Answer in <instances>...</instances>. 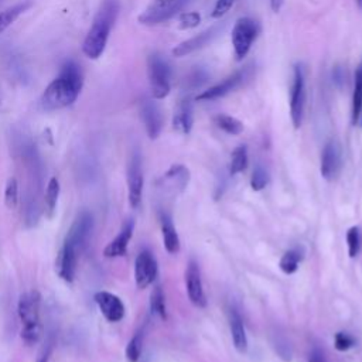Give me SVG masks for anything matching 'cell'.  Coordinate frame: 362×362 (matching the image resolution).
<instances>
[{
    "mask_svg": "<svg viewBox=\"0 0 362 362\" xmlns=\"http://www.w3.org/2000/svg\"><path fill=\"white\" fill-rule=\"evenodd\" d=\"M83 78L81 68L74 61H66L58 76L45 88L40 105L44 110H57L71 106L81 93Z\"/></svg>",
    "mask_w": 362,
    "mask_h": 362,
    "instance_id": "6da1fadb",
    "label": "cell"
},
{
    "mask_svg": "<svg viewBox=\"0 0 362 362\" xmlns=\"http://www.w3.org/2000/svg\"><path fill=\"white\" fill-rule=\"evenodd\" d=\"M120 11V1L119 0H102L98 11L93 17L92 25L83 40L82 52L90 58L98 59L107 44L109 34L117 20Z\"/></svg>",
    "mask_w": 362,
    "mask_h": 362,
    "instance_id": "7a4b0ae2",
    "label": "cell"
},
{
    "mask_svg": "<svg viewBox=\"0 0 362 362\" xmlns=\"http://www.w3.org/2000/svg\"><path fill=\"white\" fill-rule=\"evenodd\" d=\"M40 304H41V296L35 290H31L20 296L17 313L23 324L21 339L27 345L37 344L41 337Z\"/></svg>",
    "mask_w": 362,
    "mask_h": 362,
    "instance_id": "3957f363",
    "label": "cell"
},
{
    "mask_svg": "<svg viewBox=\"0 0 362 362\" xmlns=\"http://www.w3.org/2000/svg\"><path fill=\"white\" fill-rule=\"evenodd\" d=\"M147 74L153 98L164 99L171 89L170 64L158 52H151L147 57Z\"/></svg>",
    "mask_w": 362,
    "mask_h": 362,
    "instance_id": "277c9868",
    "label": "cell"
},
{
    "mask_svg": "<svg viewBox=\"0 0 362 362\" xmlns=\"http://www.w3.org/2000/svg\"><path fill=\"white\" fill-rule=\"evenodd\" d=\"M259 33L260 25L256 20L250 17H240L236 20L230 35L236 59H243L247 55Z\"/></svg>",
    "mask_w": 362,
    "mask_h": 362,
    "instance_id": "5b68a950",
    "label": "cell"
},
{
    "mask_svg": "<svg viewBox=\"0 0 362 362\" xmlns=\"http://www.w3.org/2000/svg\"><path fill=\"white\" fill-rule=\"evenodd\" d=\"M305 107V74L301 64L293 66V83L290 92V117L293 126L298 129L303 123Z\"/></svg>",
    "mask_w": 362,
    "mask_h": 362,
    "instance_id": "8992f818",
    "label": "cell"
},
{
    "mask_svg": "<svg viewBox=\"0 0 362 362\" xmlns=\"http://www.w3.org/2000/svg\"><path fill=\"white\" fill-rule=\"evenodd\" d=\"M185 1L187 0H151L137 20L143 25H157L175 16Z\"/></svg>",
    "mask_w": 362,
    "mask_h": 362,
    "instance_id": "52a82bcc",
    "label": "cell"
},
{
    "mask_svg": "<svg viewBox=\"0 0 362 362\" xmlns=\"http://www.w3.org/2000/svg\"><path fill=\"white\" fill-rule=\"evenodd\" d=\"M92 229H93V216L89 211L83 209L74 219L64 242L71 245L72 247H75L79 253H82V250L85 249V246L90 238Z\"/></svg>",
    "mask_w": 362,
    "mask_h": 362,
    "instance_id": "ba28073f",
    "label": "cell"
},
{
    "mask_svg": "<svg viewBox=\"0 0 362 362\" xmlns=\"http://www.w3.org/2000/svg\"><path fill=\"white\" fill-rule=\"evenodd\" d=\"M127 189H129V204L132 208H139L141 202L143 192V170L141 158L136 151L133 153L129 165H127Z\"/></svg>",
    "mask_w": 362,
    "mask_h": 362,
    "instance_id": "9c48e42d",
    "label": "cell"
},
{
    "mask_svg": "<svg viewBox=\"0 0 362 362\" xmlns=\"http://www.w3.org/2000/svg\"><path fill=\"white\" fill-rule=\"evenodd\" d=\"M157 260L148 250H141L134 262V280L139 288H146L157 277Z\"/></svg>",
    "mask_w": 362,
    "mask_h": 362,
    "instance_id": "30bf717a",
    "label": "cell"
},
{
    "mask_svg": "<svg viewBox=\"0 0 362 362\" xmlns=\"http://www.w3.org/2000/svg\"><path fill=\"white\" fill-rule=\"evenodd\" d=\"M79 256H81V253L75 247H72L71 245H68L65 242L62 243V247L55 260V270L64 281H66V283L74 281Z\"/></svg>",
    "mask_w": 362,
    "mask_h": 362,
    "instance_id": "8fae6325",
    "label": "cell"
},
{
    "mask_svg": "<svg viewBox=\"0 0 362 362\" xmlns=\"http://www.w3.org/2000/svg\"><path fill=\"white\" fill-rule=\"evenodd\" d=\"M93 300L107 321L117 322L124 317V304L116 294L109 291H98L95 293Z\"/></svg>",
    "mask_w": 362,
    "mask_h": 362,
    "instance_id": "7c38bea8",
    "label": "cell"
},
{
    "mask_svg": "<svg viewBox=\"0 0 362 362\" xmlns=\"http://www.w3.org/2000/svg\"><path fill=\"white\" fill-rule=\"evenodd\" d=\"M185 284H187V293H188L191 303L198 308L206 307V297H205L204 287H202L199 267L194 260H189V263L187 266Z\"/></svg>",
    "mask_w": 362,
    "mask_h": 362,
    "instance_id": "4fadbf2b",
    "label": "cell"
},
{
    "mask_svg": "<svg viewBox=\"0 0 362 362\" xmlns=\"http://www.w3.org/2000/svg\"><path fill=\"white\" fill-rule=\"evenodd\" d=\"M321 175L332 181L337 178L341 170V148L335 140H329L321 153Z\"/></svg>",
    "mask_w": 362,
    "mask_h": 362,
    "instance_id": "5bb4252c",
    "label": "cell"
},
{
    "mask_svg": "<svg viewBox=\"0 0 362 362\" xmlns=\"http://www.w3.org/2000/svg\"><path fill=\"white\" fill-rule=\"evenodd\" d=\"M219 30H221L219 25H214L211 28H206L202 33H199V34H197V35H194V37H191V38L177 44L171 49V54L174 57H177V58H181V57H185V55H188V54H191V52H194L197 49H201V48H204L206 44H209L218 35Z\"/></svg>",
    "mask_w": 362,
    "mask_h": 362,
    "instance_id": "9a60e30c",
    "label": "cell"
},
{
    "mask_svg": "<svg viewBox=\"0 0 362 362\" xmlns=\"http://www.w3.org/2000/svg\"><path fill=\"white\" fill-rule=\"evenodd\" d=\"M246 72L245 71H236L228 78H225L222 82L208 88L206 90H202L199 95H197V100H215L218 98H222L228 95L229 92H233L236 88H239L245 79Z\"/></svg>",
    "mask_w": 362,
    "mask_h": 362,
    "instance_id": "2e32d148",
    "label": "cell"
},
{
    "mask_svg": "<svg viewBox=\"0 0 362 362\" xmlns=\"http://www.w3.org/2000/svg\"><path fill=\"white\" fill-rule=\"evenodd\" d=\"M140 116L143 119L147 136L156 140L163 129V115L160 107L153 100H143L140 106Z\"/></svg>",
    "mask_w": 362,
    "mask_h": 362,
    "instance_id": "e0dca14e",
    "label": "cell"
},
{
    "mask_svg": "<svg viewBox=\"0 0 362 362\" xmlns=\"http://www.w3.org/2000/svg\"><path fill=\"white\" fill-rule=\"evenodd\" d=\"M133 228H134V222L132 219H127L123 223L117 236L106 245V247L103 249V255L106 257L124 256L126 252H127V245H129V242L132 239V235H133Z\"/></svg>",
    "mask_w": 362,
    "mask_h": 362,
    "instance_id": "ac0fdd59",
    "label": "cell"
},
{
    "mask_svg": "<svg viewBox=\"0 0 362 362\" xmlns=\"http://www.w3.org/2000/svg\"><path fill=\"white\" fill-rule=\"evenodd\" d=\"M194 123V105L189 96H185L180 100L174 116H173V127L184 134H188L192 129Z\"/></svg>",
    "mask_w": 362,
    "mask_h": 362,
    "instance_id": "d6986e66",
    "label": "cell"
},
{
    "mask_svg": "<svg viewBox=\"0 0 362 362\" xmlns=\"http://www.w3.org/2000/svg\"><path fill=\"white\" fill-rule=\"evenodd\" d=\"M229 328H230V335H232V341H233L236 351L245 352L247 348V339H246V332H245L242 317L236 311V308H230V311H229Z\"/></svg>",
    "mask_w": 362,
    "mask_h": 362,
    "instance_id": "ffe728a7",
    "label": "cell"
},
{
    "mask_svg": "<svg viewBox=\"0 0 362 362\" xmlns=\"http://www.w3.org/2000/svg\"><path fill=\"white\" fill-rule=\"evenodd\" d=\"M161 232H163V240H164L165 250L171 255L178 253L180 252V238H178L177 230H175L168 215L161 216Z\"/></svg>",
    "mask_w": 362,
    "mask_h": 362,
    "instance_id": "44dd1931",
    "label": "cell"
},
{
    "mask_svg": "<svg viewBox=\"0 0 362 362\" xmlns=\"http://www.w3.org/2000/svg\"><path fill=\"white\" fill-rule=\"evenodd\" d=\"M362 115V62L356 66L354 75L352 92V124H358Z\"/></svg>",
    "mask_w": 362,
    "mask_h": 362,
    "instance_id": "7402d4cb",
    "label": "cell"
},
{
    "mask_svg": "<svg viewBox=\"0 0 362 362\" xmlns=\"http://www.w3.org/2000/svg\"><path fill=\"white\" fill-rule=\"evenodd\" d=\"M30 6H31V1H23L0 11V33H3L7 27H10L25 10L30 8Z\"/></svg>",
    "mask_w": 362,
    "mask_h": 362,
    "instance_id": "603a6c76",
    "label": "cell"
},
{
    "mask_svg": "<svg viewBox=\"0 0 362 362\" xmlns=\"http://www.w3.org/2000/svg\"><path fill=\"white\" fill-rule=\"evenodd\" d=\"M215 124L223 130L225 133L228 134H232V136H236V134H240L243 132V123L233 117V116H229V115H218L215 116Z\"/></svg>",
    "mask_w": 362,
    "mask_h": 362,
    "instance_id": "cb8c5ba5",
    "label": "cell"
},
{
    "mask_svg": "<svg viewBox=\"0 0 362 362\" xmlns=\"http://www.w3.org/2000/svg\"><path fill=\"white\" fill-rule=\"evenodd\" d=\"M247 167V148L246 146L240 144L238 146L230 156V165H229V173L232 175L242 173Z\"/></svg>",
    "mask_w": 362,
    "mask_h": 362,
    "instance_id": "d4e9b609",
    "label": "cell"
},
{
    "mask_svg": "<svg viewBox=\"0 0 362 362\" xmlns=\"http://www.w3.org/2000/svg\"><path fill=\"white\" fill-rule=\"evenodd\" d=\"M150 310L154 315L165 320L167 318V311H165V300H164V293L160 286H156L150 294Z\"/></svg>",
    "mask_w": 362,
    "mask_h": 362,
    "instance_id": "484cf974",
    "label": "cell"
},
{
    "mask_svg": "<svg viewBox=\"0 0 362 362\" xmlns=\"http://www.w3.org/2000/svg\"><path fill=\"white\" fill-rule=\"evenodd\" d=\"M59 197V181L57 177H51L48 184H47V191H45V206L49 215L55 212L57 202Z\"/></svg>",
    "mask_w": 362,
    "mask_h": 362,
    "instance_id": "4316f807",
    "label": "cell"
},
{
    "mask_svg": "<svg viewBox=\"0 0 362 362\" xmlns=\"http://www.w3.org/2000/svg\"><path fill=\"white\" fill-rule=\"evenodd\" d=\"M164 180H173V181H175L181 187V189H184L187 187V184H188V180H189V171L182 164H174L164 174Z\"/></svg>",
    "mask_w": 362,
    "mask_h": 362,
    "instance_id": "83f0119b",
    "label": "cell"
},
{
    "mask_svg": "<svg viewBox=\"0 0 362 362\" xmlns=\"http://www.w3.org/2000/svg\"><path fill=\"white\" fill-rule=\"evenodd\" d=\"M300 260H301L300 252L296 250V249H293V250L286 252V253L281 256L279 266H280V269H281L283 273H286V274H293V273L297 270Z\"/></svg>",
    "mask_w": 362,
    "mask_h": 362,
    "instance_id": "f1b7e54d",
    "label": "cell"
},
{
    "mask_svg": "<svg viewBox=\"0 0 362 362\" xmlns=\"http://www.w3.org/2000/svg\"><path fill=\"white\" fill-rule=\"evenodd\" d=\"M143 348V332H136L126 346V358L129 362H137Z\"/></svg>",
    "mask_w": 362,
    "mask_h": 362,
    "instance_id": "f546056e",
    "label": "cell"
},
{
    "mask_svg": "<svg viewBox=\"0 0 362 362\" xmlns=\"http://www.w3.org/2000/svg\"><path fill=\"white\" fill-rule=\"evenodd\" d=\"M18 202V182L14 177L7 180L4 188V204L8 209H14Z\"/></svg>",
    "mask_w": 362,
    "mask_h": 362,
    "instance_id": "4dcf8cb0",
    "label": "cell"
},
{
    "mask_svg": "<svg viewBox=\"0 0 362 362\" xmlns=\"http://www.w3.org/2000/svg\"><path fill=\"white\" fill-rule=\"evenodd\" d=\"M269 181V175L267 171L262 167V165H256V168L252 173V178H250V187L253 191H260L266 187Z\"/></svg>",
    "mask_w": 362,
    "mask_h": 362,
    "instance_id": "1f68e13d",
    "label": "cell"
},
{
    "mask_svg": "<svg viewBox=\"0 0 362 362\" xmlns=\"http://www.w3.org/2000/svg\"><path fill=\"white\" fill-rule=\"evenodd\" d=\"M178 21H180V28L181 30L195 28L201 23V14L198 11H185V13L180 14Z\"/></svg>",
    "mask_w": 362,
    "mask_h": 362,
    "instance_id": "d6a6232c",
    "label": "cell"
},
{
    "mask_svg": "<svg viewBox=\"0 0 362 362\" xmlns=\"http://www.w3.org/2000/svg\"><path fill=\"white\" fill-rule=\"evenodd\" d=\"M346 242H348L349 257H355L359 253V247H361V236H359V229L356 226L348 230Z\"/></svg>",
    "mask_w": 362,
    "mask_h": 362,
    "instance_id": "836d02e7",
    "label": "cell"
},
{
    "mask_svg": "<svg viewBox=\"0 0 362 362\" xmlns=\"http://www.w3.org/2000/svg\"><path fill=\"white\" fill-rule=\"evenodd\" d=\"M54 346H55V337H54V334H48L45 338V342L42 344V346L38 352L35 362H49V358L54 352Z\"/></svg>",
    "mask_w": 362,
    "mask_h": 362,
    "instance_id": "e575fe53",
    "label": "cell"
},
{
    "mask_svg": "<svg viewBox=\"0 0 362 362\" xmlns=\"http://www.w3.org/2000/svg\"><path fill=\"white\" fill-rule=\"evenodd\" d=\"M334 344L338 351H348L349 348L354 346L355 339H354V337H351L346 332H338V334H335Z\"/></svg>",
    "mask_w": 362,
    "mask_h": 362,
    "instance_id": "d590c367",
    "label": "cell"
},
{
    "mask_svg": "<svg viewBox=\"0 0 362 362\" xmlns=\"http://www.w3.org/2000/svg\"><path fill=\"white\" fill-rule=\"evenodd\" d=\"M235 0H216L214 8H212V13H211V17L212 18H221L223 17L229 10L230 7L233 6Z\"/></svg>",
    "mask_w": 362,
    "mask_h": 362,
    "instance_id": "8d00e7d4",
    "label": "cell"
},
{
    "mask_svg": "<svg viewBox=\"0 0 362 362\" xmlns=\"http://www.w3.org/2000/svg\"><path fill=\"white\" fill-rule=\"evenodd\" d=\"M206 78H208L206 74H204L202 71H195V72L191 75V79H188V81L191 82V85H192L194 88H197V86H199L202 82H205Z\"/></svg>",
    "mask_w": 362,
    "mask_h": 362,
    "instance_id": "74e56055",
    "label": "cell"
},
{
    "mask_svg": "<svg viewBox=\"0 0 362 362\" xmlns=\"http://www.w3.org/2000/svg\"><path fill=\"white\" fill-rule=\"evenodd\" d=\"M332 81H334L337 85H342V83H344V81H345V74H344V71H342L341 66L334 68V71H332Z\"/></svg>",
    "mask_w": 362,
    "mask_h": 362,
    "instance_id": "f35d334b",
    "label": "cell"
},
{
    "mask_svg": "<svg viewBox=\"0 0 362 362\" xmlns=\"http://www.w3.org/2000/svg\"><path fill=\"white\" fill-rule=\"evenodd\" d=\"M308 362H327L324 354L320 351V349H314L311 354H310V359Z\"/></svg>",
    "mask_w": 362,
    "mask_h": 362,
    "instance_id": "ab89813d",
    "label": "cell"
},
{
    "mask_svg": "<svg viewBox=\"0 0 362 362\" xmlns=\"http://www.w3.org/2000/svg\"><path fill=\"white\" fill-rule=\"evenodd\" d=\"M284 1H286V0H270V7H272V10H273L274 13H279V11L283 8Z\"/></svg>",
    "mask_w": 362,
    "mask_h": 362,
    "instance_id": "60d3db41",
    "label": "cell"
},
{
    "mask_svg": "<svg viewBox=\"0 0 362 362\" xmlns=\"http://www.w3.org/2000/svg\"><path fill=\"white\" fill-rule=\"evenodd\" d=\"M356 1V4H358V7L362 10V0H355Z\"/></svg>",
    "mask_w": 362,
    "mask_h": 362,
    "instance_id": "b9f144b4",
    "label": "cell"
},
{
    "mask_svg": "<svg viewBox=\"0 0 362 362\" xmlns=\"http://www.w3.org/2000/svg\"><path fill=\"white\" fill-rule=\"evenodd\" d=\"M359 124L362 126V115H361V119H359Z\"/></svg>",
    "mask_w": 362,
    "mask_h": 362,
    "instance_id": "7bdbcfd3",
    "label": "cell"
}]
</instances>
